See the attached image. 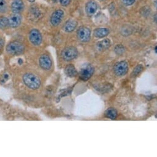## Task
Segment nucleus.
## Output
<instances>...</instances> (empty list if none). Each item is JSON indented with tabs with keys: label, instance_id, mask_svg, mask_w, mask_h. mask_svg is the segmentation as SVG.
Masks as SVG:
<instances>
[{
	"label": "nucleus",
	"instance_id": "6e6552de",
	"mask_svg": "<svg viewBox=\"0 0 157 157\" xmlns=\"http://www.w3.org/2000/svg\"><path fill=\"white\" fill-rule=\"evenodd\" d=\"M63 14V12L61 10H58L54 12L51 17V23L52 25L54 27L58 26L62 20Z\"/></svg>",
	"mask_w": 157,
	"mask_h": 157
},
{
	"label": "nucleus",
	"instance_id": "0eeeda50",
	"mask_svg": "<svg viewBox=\"0 0 157 157\" xmlns=\"http://www.w3.org/2000/svg\"><path fill=\"white\" fill-rule=\"evenodd\" d=\"M29 40L33 45H40L42 42V36L41 33L36 29L31 30L29 33Z\"/></svg>",
	"mask_w": 157,
	"mask_h": 157
},
{
	"label": "nucleus",
	"instance_id": "393cba45",
	"mask_svg": "<svg viewBox=\"0 0 157 157\" xmlns=\"http://www.w3.org/2000/svg\"><path fill=\"white\" fill-rule=\"evenodd\" d=\"M28 1H29V2H30V3H33V2H35V0H28Z\"/></svg>",
	"mask_w": 157,
	"mask_h": 157
},
{
	"label": "nucleus",
	"instance_id": "f257e3e1",
	"mask_svg": "<svg viewBox=\"0 0 157 157\" xmlns=\"http://www.w3.org/2000/svg\"><path fill=\"white\" fill-rule=\"evenodd\" d=\"M24 84L30 89L35 90L41 86V80L35 75L32 73H26L23 76Z\"/></svg>",
	"mask_w": 157,
	"mask_h": 157
},
{
	"label": "nucleus",
	"instance_id": "a211bd4d",
	"mask_svg": "<svg viewBox=\"0 0 157 157\" xmlns=\"http://www.w3.org/2000/svg\"><path fill=\"white\" fill-rule=\"evenodd\" d=\"M8 26V19L5 17H0V29H5Z\"/></svg>",
	"mask_w": 157,
	"mask_h": 157
},
{
	"label": "nucleus",
	"instance_id": "9b49d317",
	"mask_svg": "<svg viewBox=\"0 0 157 157\" xmlns=\"http://www.w3.org/2000/svg\"><path fill=\"white\" fill-rule=\"evenodd\" d=\"M98 10L97 3L93 1L89 2L86 5V13L88 16H93Z\"/></svg>",
	"mask_w": 157,
	"mask_h": 157
},
{
	"label": "nucleus",
	"instance_id": "a878e982",
	"mask_svg": "<svg viewBox=\"0 0 157 157\" xmlns=\"http://www.w3.org/2000/svg\"><path fill=\"white\" fill-rule=\"evenodd\" d=\"M100 1H105V0H100Z\"/></svg>",
	"mask_w": 157,
	"mask_h": 157
},
{
	"label": "nucleus",
	"instance_id": "5701e85b",
	"mask_svg": "<svg viewBox=\"0 0 157 157\" xmlns=\"http://www.w3.org/2000/svg\"><path fill=\"white\" fill-rule=\"evenodd\" d=\"M70 2V0H60V3L62 6H67L68 5H69Z\"/></svg>",
	"mask_w": 157,
	"mask_h": 157
},
{
	"label": "nucleus",
	"instance_id": "4468645a",
	"mask_svg": "<svg viewBox=\"0 0 157 157\" xmlns=\"http://www.w3.org/2000/svg\"><path fill=\"white\" fill-rule=\"evenodd\" d=\"M65 73L68 77L70 78L75 77L78 75V72L75 66L72 64H68L66 66L65 68Z\"/></svg>",
	"mask_w": 157,
	"mask_h": 157
},
{
	"label": "nucleus",
	"instance_id": "1a4fd4ad",
	"mask_svg": "<svg viewBox=\"0 0 157 157\" xmlns=\"http://www.w3.org/2000/svg\"><path fill=\"white\" fill-rule=\"evenodd\" d=\"M22 22V16L19 13H14L8 19V25L13 28L19 27Z\"/></svg>",
	"mask_w": 157,
	"mask_h": 157
},
{
	"label": "nucleus",
	"instance_id": "f03ea898",
	"mask_svg": "<svg viewBox=\"0 0 157 157\" xmlns=\"http://www.w3.org/2000/svg\"><path fill=\"white\" fill-rule=\"evenodd\" d=\"M7 52L11 55L21 54L24 51V46L20 42L12 41L6 47Z\"/></svg>",
	"mask_w": 157,
	"mask_h": 157
},
{
	"label": "nucleus",
	"instance_id": "f8f14e48",
	"mask_svg": "<svg viewBox=\"0 0 157 157\" xmlns=\"http://www.w3.org/2000/svg\"><path fill=\"white\" fill-rule=\"evenodd\" d=\"M24 5L22 0H14L11 5V9L13 13H20L23 11Z\"/></svg>",
	"mask_w": 157,
	"mask_h": 157
},
{
	"label": "nucleus",
	"instance_id": "ddd939ff",
	"mask_svg": "<svg viewBox=\"0 0 157 157\" xmlns=\"http://www.w3.org/2000/svg\"><path fill=\"white\" fill-rule=\"evenodd\" d=\"M77 24H78V23L75 20H73V19L68 20L65 23V24L63 27V29L66 32H68V33L72 32L76 29Z\"/></svg>",
	"mask_w": 157,
	"mask_h": 157
},
{
	"label": "nucleus",
	"instance_id": "2eb2a0df",
	"mask_svg": "<svg viewBox=\"0 0 157 157\" xmlns=\"http://www.w3.org/2000/svg\"><path fill=\"white\" fill-rule=\"evenodd\" d=\"M109 32H110V30L108 29L99 28V29H97L94 30V35L97 38H104V37L106 36L107 35H108Z\"/></svg>",
	"mask_w": 157,
	"mask_h": 157
},
{
	"label": "nucleus",
	"instance_id": "7ed1b4c3",
	"mask_svg": "<svg viewBox=\"0 0 157 157\" xmlns=\"http://www.w3.org/2000/svg\"><path fill=\"white\" fill-rule=\"evenodd\" d=\"M77 55L78 51L76 48L72 46L67 47L64 48L61 52L62 59L66 61H70L75 59Z\"/></svg>",
	"mask_w": 157,
	"mask_h": 157
},
{
	"label": "nucleus",
	"instance_id": "423d86ee",
	"mask_svg": "<svg viewBox=\"0 0 157 157\" xmlns=\"http://www.w3.org/2000/svg\"><path fill=\"white\" fill-rule=\"evenodd\" d=\"M113 69L115 73L117 76H123L128 72V64L126 61H121L115 65Z\"/></svg>",
	"mask_w": 157,
	"mask_h": 157
},
{
	"label": "nucleus",
	"instance_id": "6ab92c4d",
	"mask_svg": "<svg viewBox=\"0 0 157 157\" xmlns=\"http://www.w3.org/2000/svg\"><path fill=\"white\" fill-rule=\"evenodd\" d=\"M124 51H125V48L121 44H118L115 48V52L118 55L123 54L124 52Z\"/></svg>",
	"mask_w": 157,
	"mask_h": 157
},
{
	"label": "nucleus",
	"instance_id": "b1692460",
	"mask_svg": "<svg viewBox=\"0 0 157 157\" xmlns=\"http://www.w3.org/2000/svg\"><path fill=\"white\" fill-rule=\"evenodd\" d=\"M4 46V41L2 39L0 38V49H1Z\"/></svg>",
	"mask_w": 157,
	"mask_h": 157
},
{
	"label": "nucleus",
	"instance_id": "f3484780",
	"mask_svg": "<svg viewBox=\"0 0 157 157\" xmlns=\"http://www.w3.org/2000/svg\"><path fill=\"white\" fill-rule=\"evenodd\" d=\"M105 115L106 117L111 120H115L117 117V112L114 108H109L105 111Z\"/></svg>",
	"mask_w": 157,
	"mask_h": 157
},
{
	"label": "nucleus",
	"instance_id": "4be33fe9",
	"mask_svg": "<svg viewBox=\"0 0 157 157\" xmlns=\"http://www.w3.org/2000/svg\"><path fill=\"white\" fill-rule=\"evenodd\" d=\"M121 2L124 5L126 6H130L135 2V0H121Z\"/></svg>",
	"mask_w": 157,
	"mask_h": 157
},
{
	"label": "nucleus",
	"instance_id": "412c9836",
	"mask_svg": "<svg viewBox=\"0 0 157 157\" xmlns=\"http://www.w3.org/2000/svg\"><path fill=\"white\" fill-rule=\"evenodd\" d=\"M7 3L5 0H0V13H5L7 11Z\"/></svg>",
	"mask_w": 157,
	"mask_h": 157
},
{
	"label": "nucleus",
	"instance_id": "9d476101",
	"mask_svg": "<svg viewBox=\"0 0 157 157\" xmlns=\"http://www.w3.org/2000/svg\"><path fill=\"white\" fill-rule=\"evenodd\" d=\"M39 63L40 67L44 70H49L52 67V60L47 54H43L40 57Z\"/></svg>",
	"mask_w": 157,
	"mask_h": 157
},
{
	"label": "nucleus",
	"instance_id": "aec40b11",
	"mask_svg": "<svg viewBox=\"0 0 157 157\" xmlns=\"http://www.w3.org/2000/svg\"><path fill=\"white\" fill-rule=\"evenodd\" d=\"M143 70V67L141 65H137L132 71V72L131 73V76L132 77H135L136 76H137Z\"/></svg>",
	"mask_w": 157,
	"mask_h": 157
},
{
	"label": "nucleus",
	"instance_id": "39448f33",
	"mask_svg": "<svg viewBox=\"0 0 157 157\" xmlns=\"http://www.w3.org/2000/svg\"><path fill=\"white\" fill-rule=\"evenodd\" d=\"M77 37L80 41L86 43L90 40L91 30L86 27H81L77 31Z\"/></svg>",
	"mask_w": 157,
	"mask_h": 157
},
{
	"label": "nucleus",
	"instance_id": "20e7f679",
	"mask_svg": "<svg viewBox=\"0 0 157 157\" xmlns=\"http://www.w3.org/2000/svg\"><path fill=\"white\" fill-rule=\"evenodd\" d=\"M94 71V67L90 64L84 65L80 72V78L83 81H87L92 76Z\"/></svg>",
	"mask_w": 157,
	"mask_h": 157
},
{
	"label": "nucleus",
	"instance_id": "dca6fc26",
	"mask_svg": "<svg viewBox=\"0 0 157 157\" xmlns=\"http://www.w3.org/2000/svg\"><path fill=\"white\" fill-rule=\"evenodd\" d=\"M110 41L109 39H104L97 43V48L99 51H104L110 46Z\"/></svg>",
	"mask_w": 157,
	"mask_h": 157
}]
</instances>
